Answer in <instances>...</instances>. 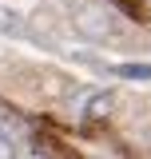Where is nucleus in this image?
I'll list each match as a JSON object with an SVG mask.
<instances>
[{"label":"nucleus","instance_id":"1","mask_svg":"<svg viewBox=\"0 0 151 159\" xmlns=\"http://www.w3.org/2000/svg\"><path fill=\"white\" fill-rule=\"evenodd\" d=\"M76 32L88 40H108L115 36V16L108 4H80L76 8Z\"/></svg>","mask_w":151,"mask_h":159},{"label":"nucleus","instance_id":"2","mask_svg":"<svg viewBox=\"0 0 151 159\" xmlns=\"http://www.w3.org/2000/svg\"><path fill=\"white\" fill-rule=\"evenodd\" d=\"M20 32H24V20H20V12L0 4V36H20Z\"/></svg>","mask_w":151,"mask_h":159},{"label":"nucleus","instance_id":"3","mask_svg":"<svg viewBox=\"0 0 151 159\" xmlns=\"http://www.w3.org/2000/svg\"><path fill=\"white\" fill-rule=\"evenodd\" d=\"M112 92H99V96H92V107H88V111H84V116L88 119H99V116H112Z\"/></svg>","mask_w":151,"mask_h":159},{"label":"nucleus","instance_id":"4","mask_svg":"<svg viewBox=\"0 0 151 159\" xmlns=\"http://www.w3.org/2000/svg\"><path fill=\"white\" fill-rule=\"evenodd\" d=\"M112 72L123 80H151V64H115Z\"/></svg>","mask_w":151,"mask_h":159},{"label":"nucleus","instance_id":"5","mask_svg":"<svg viewBox=\"0 0 151 159\" xmlns=\"http://www.w3.org/2000/svg\"><path fill=\"white\" fill-rule=\"evenodd\" d=\"M0 159H16V143L8 135V127H0Z\"/></svg>","mask_w":151,"mask_h":159},{"label":"nucleus","instance_id":"6","mask_svg":"<svg viewBox=\"0 0 151 159\" xmlns=\"http://www.w3.org/2000/svg\"><path fill=\"white\" fill-rule=\"evenodd\" d=\"M16 159H48V155H40V151H24V155H16Z\"/></svg>","mask_w":151,"mask_h":159}]
</instances>
